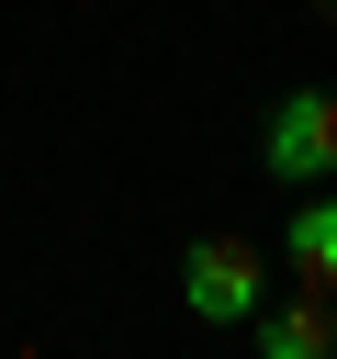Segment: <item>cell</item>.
Wrapping results in <instances>:
<instances>
[{
  "label": "cell",
  "mask_w": 337,
  "mask_h": 359,
  "mask_svg": "<svg viewBox=\"0 0 337 359\" xmlns=\"http://www.w3.org/2000/svg\"><path fill=\"white\" fill-rule=\"evenodd\" d=\"M180 303H191L202 325H247V314L270 303V258H258L247 236H191V247H180Z\"/></svg>",
  "instance_id": "cell-1"
},
{
  "label": "cell",
  "mask_w": 337,
  "mask_h": 359,
  "mask_svg": "<svg viewBox=\"0 0 337 359\" xmlns=\"http://www.w3.org/2000/svg\"><path fill=\"white\" fill-rule=\"evenodd\" d=\"M258 168H270L281 191L337 180V90H281L270 123H258Z\"/></svg>",
  "instance_id": "cell-2"
},
{
  "label": "cell",
  "mask_w": 337,
  "mask_h": 359,
  "mask_svg": "<svg viewBox=\"0 0 337 359\" xmlns=\"http://www.w3.org/2000/svg\"><path fill=\"white\" fill-rule=\"evenodd\" d=\"M247 337H258V359H337V303H326V292H292L281 314L258 303Z\"/></svg>",
  "instance_id": "cell-3"
},
{
  "label": "cell",
  "mask_w": 337,
  "mask_h": 359,
  "mask_svg": "<svg viewBox=\"0 0 337 359\" xmlns=\"http://www.w3.org/2000/svg\"><path fill=\"white\" fill-rule=\"evenodd\" d=\"M292 292L337 303V191L315 180V202H292Z\"/></svg>",
  "instance_id": "cell-4"
}]
</instances>
